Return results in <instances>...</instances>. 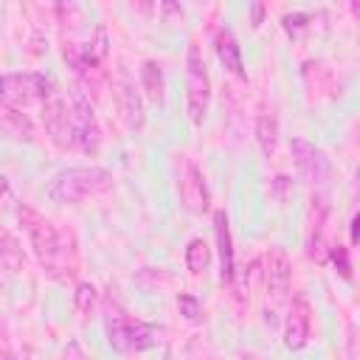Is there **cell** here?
Wrapping results in <instances>:
<instances>
[{
    "label": "cell",
    "mask_w": 360,
    "mask_h": 360,
    "mask_svg": "<svg viewBox=\"0 0 360 360\" xmlns=\"http://www.w3.org/2000/svg\"><path fill=\"white\" fill-rule=\"evenodd\" d=\"M112 186L110 172L98 169V166H70L62 169L59 174H53L48 194L56 202H79L90 194H101Z\"/></svg>",
    "instance_id": "1"
},
{
    "label": "cell",
    "mask_w": 360,
    "mask_h": 360,
    "mask_svg": "<svg viewBox=\"0 0 360 360\" xmlns=\"http://www.w3.org/2000/svg\"><path fill=\"white\" fill-rule=\"evenodd\" d=\"M208 101H211V79H208L202 51H200V45H188V56H186V110H188V118H191L194 127H200L205 121Z\"/></svg>",
    "instance_id": "2"
},
{
    "label": "cell",
    "mask_w": 360,
    "mask_h": 360,
    "mask_svg": "<svg viewBox=\"0 0 360 360\" xmlns=\"http://www.w3.org/2000/svg\"><path fill=\"white\" fill-rule=\"evenodd\" d=\"M158 335H160V329L152 323H143V321H135L127 315H110L107 318V340L121 354L152 349L158 343Z\"/></svg>",
    "instance_id": "3"
},
{
    "label": "cell",
    "mask_w": 360,
    "mask_h": 360,
    "mask_svg": "<svg viewBox=\"0 0 360 360\" xmlns=\"http://www.w3.org/2000/svg\"><path fill=\"white\" fill-rule=\"evenodd\" d=\"M70 143L79 146L82 152L87 155H96L98 152V143H101V129H98V121L93 115V107H90V98L82 87L70 90Z\"/></svg>",
    "instance_id": "4"
},
{
    "label": "cell",
    "mask_w": 360,
    "mask_h": 360,
    "mask_svg": "<svg viewBox=\"0 0 360 360\" xmlns=\"http://www.w3.org/2000/svg\"><path fill=\"white\" fill-rule=\"evenodd\" d=\"M51 93V82L42 73H3L0 76V101L14 104V107H25L34 101H45V96Z\"/></svg>",
    "instance_id": "5"
},
{
    "label": "cell",
    "mask_w": 360,
    "mask_h": 360,
    "mask_svg": "<svg viewBox=\"0 0 360 360\" xmlns=\"http://www.w3.org/2000/svg\"><path fill=\"white\" fill-rule=\"evenodd\" d=\"M17 217H20L22 228H25L28 242H31L34 253L39 256V262L53 264V259L59 256V233H56V228L39 211H34L31 205H17Z\"/></svg>",
    "instance_id": "6"
},
{
    "label": "cell",
    "mask_w": 360,
    "mask_h": 360,
    "mask_svg": "<svg viewBox=\"0 0 360 360\" xmlns=\"http://www.w3.org/2000/svg\"><path fill=\"white\" fill-rule=\"evenodd\" d=\"M290 149H292V160H295L298 172H301L307 180H312V183H326V180L332 177V163H329V158H326L315 143H309V141H304V138H292V141H290Z\"/></svg>",
    "instance_id": "7"
},
{
    "label": "cell",
    "mask_w": 360,
    "mask_h": 360,
    "mask_svg": "<svg viewBox=\"0 0 360 360\" xmlns=\"http://www.w3.org/2000/svg\"><path fill=\"white\" fill-rule=\"evenodd\" d=\"M309 321H312V312H309V301L307 295H295L292 298V307L287 312V321H284V346L298 352L307 346L309 340Z\"/></svg>",
    "instance_id": "8"
},
{
    "label": "cell",
    "mask_w": 360,
    "mask_h": 360,
    "mask_svg": "<svg viewBox=\"0 0 360 360\" xmlns=\"http://www.w3.org/2000/svg\"><path fill=\"white\" fill-rule=\"evenodd\" d=\"M42 124H45V132L51 135L53 143H59V146L70 143V115H68L62 96L53 87L42 101Z\"/></svg>",
    "instance_id": "9"
},
{
    "label": "cell",
    "mask_w": 360,
    "mask_h": 360,
    "mask_svg": "<svg viewBox=\"0 0 360 360\" xmlns=\"http://www.w3.org/2000/svg\"><path fill=\"white\" fill-rule=\"evenodd\" d=\"M290 276H292V264L284 248H270L264 256V281L267 290L273 292L276 301H281L290 290Z\"/></svg>",
    "instance_id": "10"
},
{
    "label": "cell",
    "mask_w": 360,
    "mask_h": 360,
    "mask_svg": "<svg viewBox=\"0 0 360 360\" xmlns=\"http://www.w3.org/2000/svg\"><path fill=\"white\" fill-rule=\"evenodd\" d=\"M180 197H183L188 211H194V214L208 211V188H205L202 172L194 163H186V172H183V180H180Z\"/></svg>",
    "instance_id": "11"
},
{
    "label": "cell",
    "mask_w": 360,
    "mask_h": 360,
    "mask_svg": "<svg viewBox=\"0 0 360 360\" xmlns=\"http://www.w3.org/2000/svg\"><path fill=\"white\" fill-rule=\"evenodd\" d=\"M0 132L14 141H34V121L20 107L0 101Z\"/></svg>",
    "instance_id": "12"
},
{
    "label": "cell",
    "mask_w": 360,
    "mask_h": 360,
    "mask_svg": "<svg viewBox=\"0 0 360 360\" xmlns=\"http://www.w3.org/2000/svg\"><path fill=\"white\" fill-rule=\"evenodd\" d=\"M214 233H217V248H219V264H222V281H233L236 264H233V242H231V228L225 211H214Z\"/></svg>",
    "instance_id": "13"
},
{
    "label": "cell",
    "mask_w": 360,
    "mask_h": 360,
    "mask_svg": "<svg viewBox=\"0 0 360 360\" xmlns=\"http://www.w3.org/2000/svg\"><path fill=\"white\" fill-rule=\"evenodd\" d=\"M217 56H219V62L225 65V70H231V73L239 76V79H248L245 62H242V48H239L236 37H233L228 28H219V31H217Z\"/></svg>",
    "instance_id": "14"
},
{
    "label": "cell",
    "mask_w": 360,
    "mask_h": 360,
    "mask_svg": "<svg viewBox=\"0 0 360 360\" xmlns=\"http://www.w3.org/2000/svg\"><path fill=\"white\" fill-rule=\"evenodd\" d=\"M141 84H143L149 101L163 104V98H166V82H163V70H160L158 62L149 59V62L141 65Z\"/></svg>",
    "instance_id": "15"
},
{
    "label": "cell",
    "mask_w": 360,
    "mask_h": 360,
    "mask_svg": "<svg viewBox=\"0 0 360 360\" xmlns=\"http://www.w3.org/2000/svg\"><path fill=\"white\" fill-rule=\"evenodd\" d=\"M118 104H121V112H124L127 124L132 129H138L143 124V104H141V96L135 93L132 84H127V82L118 84Z\"/></svg>",
    "instance_id": "16"
},
{
    "label": "cell",
    "mask_w": 360,
    "mask_h": 360,
    "mask_svg": "<svg viewBox=\"0 0 360 360\" xmlns=\"http://www.w3.org/2000/svg\"><path fill=\"white\" fill-rule=\"evenodd\" d=\"M22 262H25V256H22L20 242L6 228H0V267L8 273H17L22 267Z\"/></svg>",
    "instance_id": "17"
},
{
    "label": "cell",
    "mask_w": 360,
    "mask_h": 360,
    "mask_svg": "<svg viewBox=\"0 0 360 360\" xmlns=\"http://www.w3.org/2000/svg\"><path fill=\"white\" fill-rule=\"evenodd\" d=\"M256 141L262 146V152L270 158L276 152V141H278V124L273 115H259L256 121Z\"/></svg>",
    "instance_id": "18"
},
{
    "label": "cell",
    "mask_w": 360,
    "mask_h": 360,
    "mask_svg": "<svg viewBox=\"0 0 360 360\" xmlns=\"http://www.w3.org/2000/svg\"><path fill=\"white\" fill-rule=\"evenodd\" d=\"M208 262H211V250H208L205 239H191L188 248H186V267H188V273H194V276L205 273Z\"/></svg>",
    "instance_id": "19"
},
{
    "label": "cell",
    "mask_w": 360,
    "mask_h": 360,
    "mask_svg": "<svg viewBox=\"0 0 360 360\" xmlns=\"http://www.w3.org/2000/svg\"><path fill=\"white\" fill-rule=\"evenodd\" d=\"M107 51H110V37H107V28H104V25H96L93 39H90V42L82 48V56H84L90 65H98V62H104Z\"/></svg>",
    "instance_id": "20"
},
{
    "label": "cell",
    "mask_w": 360,
    "mask_h": 360,
    "mask_svg": "<svg viewBox=\"0 0 360 360\" xmlns=\"http://www.w3.org/2000/svg\"><path fill=\"white\" fill-rule=\"evenodd\" d=\"M73 298H76V309H79L82 315H90V312L96 309V298H98V292H96V287H93L90 281H82V284H76Z\"/></svg>",
    "instance_id": "21"
},
{
    "label": "cell",
    "mask_w": 360,
    "mask_h": 360,
    "mask_svg": "<svg viewBox=\"0 0 360 360\" xmlns=\"http://www.w3.org/2000/svg\"><path fill=\"white\" fill-rule=\"evenodd\" d=\"M177 307H180V315H186V321H200V315H202L200 301L194 295H188V292H183L177 298Z\"/></svg>",
    "instance_id": "22"
},
{
    "label": "cell",
    "mask_w": 360,
    "mask_h": 360,
    "mask_svg": "<svg viewBox=\"0 0 360 360\" xmlns=\"http://www.w3.org/2000/svg\"><path fill=\"white\" fill-rule=\"evenodd\" d=\"M284 31L290 34V37H295V34H301L307 25H309V14H304V11H292V14H284Z\"/></svg>",
    "instance_id": "23"
},
{
    "label": "cell",
    "mask_w": 360,
    "mask_h": 360,
    "mask_svg": "<svg viewBox=\"0 0 360 360\" xmlns=\"http://www.w3.org/2000/svg\"><path fill=\"white\" fill-rule=\"evenodd\" d=\"M329 256H332V262H335L338 273H340L343 278H352V262H349V250H346L343 245H335Z\"/></svg>",
    "instance_id": "24"
},
{
    "label": "cell",
    "mask_w": 360,
    "mask_h": 360,
    "mask_svg": "<svg viewBox=\"0 0 360 360\" xmlns=\"http://www.w3.org/2000/svg\"><path fill=\"white\" fill-rule=\"evenodd\" d=\"M11 202V186L6 177H0V208H6Z\"/></svg>",
    "instance_id": "25"
},
{
    "label": "cell",
    "mask_w": 360,
    "mask_h": 360,
    "mask_svg": "<svg viewBox=\"0 0 360 360\" xmlns=\"http://www.w3.org/2000/svg\"><path fill=\"white\" fill-rule=\"evenodd\" d=\"M262 17H264V6L262 3H250V22L262 25Z\"/></svg>",
    "instance_id": "26"
},
{
    "label": "cell",
    "mask_w": 360,
    "mask_h": 360,
    "mask_svg": "<svg viewBox=\"0 0 360 360\" xmlns=\"http://www.w3.org/2000/svg\"><path fill=\"white\" fill-rule=\"evenodd\" d=\"M357 225H360V217L354 214V217H352V245H357V239H360V228H357Z\"/></svg>",
    "instance_id": "27"
},
{
    "label": "cell",
    "mask_w": 360,
    "mask_h": 360,
    "mask_svg": "<svg viewBox=\"0 0 360 360\" xmlns=\"http://www.w3.org/2000/svg\"><path fill=\"white\" fill-rule=\"evenodd\" d=\"M0 360H14V357H11V354H8L6 349H0Z\"/></svg>",
    "instance_id": "28"
}]
</instances>
